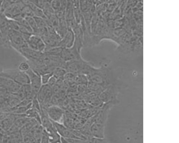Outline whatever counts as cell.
I'll return each instance as SVG.
<instances>
[{
    "instance_id": "cell-7",
    "label": "cell",
    "mask_w": 179,
    "mask_h": 143,
    "mask_svg": "<svg viewBox=\"0 0 179 143\" xmlns=\"http://www.w3.org/2000/svg\"><path fill=\"white\" fill-rule=\"evenodd\" d=\"M44 108L51 120L54 122L60 123L64 114L62 108L56 105L50 106Z\"/></svg>"
},
{
    "instance_id": "cell-30",
    "label": "cell",
    "mask_w": 179,
    "mask_h": 143,
    "mask_svg": "<svg viewBox=\"0 0 179 143\" xmlns=\"http://www.w3.org/2000/svg\"><path fill=\"white\" fill-rule=\"evenodd\" d=\"M61 143H69L66 141L65 139L62 138V137L61 138Z\"/></svg>"
},
{
    "instance_id": "cell-16",
    "label": "cell",
    "mask_w": 179,
    "mask_h": 143,
    "mask_svg": "<svg viewBox=\"0 0 179 143\" xmlns=\"http://www.w3.org/2000/svg\"><path fill=\"white\" fill-rule=\"evenodd\" d=\"M63 49L64 48L59 46L45 49L43 53L48 55L60 57Z\"/></svg>"
},
{
    "instance_id": "cell-11",
    "label": "cell",
    "mask_w": 179,
    "mask_h": 143,
    "mask_svg": "<svg viewBox=\"0 0 179 143\" xmlns=\"http://www.w3.org/2000/svg\"><path fill=\"white\" fill-rule=\"evenodd\" d=\"M52 122L55 126L57 133L61 137L65 139H74L79 140L72 133L71 129L67 127L64 125L61 124V123L54 122L52 121Z\"/></svg>"
},
{
    "instance_id": "cell-14",
    "label": "cell",
    "mask_w": 179,
    "mask_h": 143,
    "mask_svg": "<svg viewBox=\"0 0 179 143\" xmlns=\"http://www.w3.org/2000/svg\"><path fill=\"white\" fill-rule=\"evenodd\" d=\"M73 30L75 37L74 44L77 47L79 51L81 52V49L84 45V32L79 24Z\"/></svg>"
},
{
    "instance_id": "cell-29",
    "label": "cell",
    "mask_w": 179,
    "mask_h": 143,
    "mask_svg": "<svg viewBox=\"0 0 179 143\" xmlns=\"http://www.w3.org/2000/svg\"><path fill=\"white\" fill-rule=\"evenodd\" d=\"M57 81V79L53 75L49 80L48 84L52 88L55 86Z\"/></svg>"
},
{
    "instance_id": "cell-3",
    "label": "cell",
    "mask_w": 179,
    "mask_h": 143,
    "mask_svg": "<svg viewBox=\"0 0 179 143\" xmlns=\"http://www.w3.org/2000/svg\"><path fill=\"white\" fill-rule=\"evenodd\" d=\"M8 37L11 47L17 52L21 49L28 47L27 43L25 40L22 34L19 32L10 29Z\"/></svg>"
},
{
    "instance_id": "cell-21",
    "label": "cell",
    "mask_w": 179,
    "mask_h": 143,
    "mask_svg": "<svg viewBox=\"0 0 179 143\" xmlns=\"http://www.w3.org/2000/svg\"><path fill=\"white\" fill-rule=\"evenodd\" d=\"M25 19L27 21L29 24L30 27L33 30V33L36 31L38 28L33 17H27L25 18Z\"/></svg>"
},
{
    "instance_id": "cell-5",
    "label": "cell",
    "mask_w": 179,
    "mask_h": 143,
    "mask_svg": "<svg viewBox=\"0 0 179 143\" xmlns=\"http://www.w3.org/2000/svg\"><path fill=\"white\" fill-rule=\"evenodd\" d=\"M18 52L25 57L27 61L43 64L41 60L43 53L36 51L29 47L21 49Z\"/></svg>"
},
{
    "instance_id": "cell-10",
    "label": "cell",
    "mask_w": 179,
    "mask_h": 143,
    "mask_svg": "<svg viewBox=\"0 0 179 143\" xmlns=\"http://www.w3.org/2000/svg\"><path fill=\"white\" fill-rule=\"evenodd\" d=\"M29 47L38 52L43 53L46 45L41 37L32 34L27 42Z\"/></svg>"
},
{
    "instance_id": "cell-4",
    "label": "cell",
    "mask_w": 179,
    "mask_h": 143,
    "mask_svg": "<svg viewBox=\"0 0 179 143\" xmlns=\"http://www.w3.org/2000/svg\"><path fill=\"white\" fill-rule=\"evenodd\" d=\"M120 88L116 84H112L99 95V99L103 104L111 101L119 102L117 96Z\"/></svg>"
},
{
    "instance_id": "cell-18",
    "label": "cell",
    "mask_w": 179,
    "mask_h": 143,
    "mask_svg": "<svg viewBox=\"0 0 179 143\" xmlns=\"http://www.w3.org/2000/svg\"><path fill=\"white\" fill-rule=\"evenodd\" d=\"M66 70L65 69L57 67L56 68L53 72V75L57 79H63L64 80V77L67 73Z\"/></svg>"
},
{
    "instance_id": "cell-15",
    "label": "cell",
    "mask_w": 179,
    "mask_h": 143,
    "mask_svg": "<svg viewBox=\"0 0 179 143\" xmlns=\"http://www.w3.org/2000/svg\"><path fill=\"white\" fill-rule=\"evenodd\" d=\"M105 125L94 122L90 128V131L92 137L97 138H104V129Z\"/></svg>"
},
{
    "instance_id": "cell-19",
    "label": "cell",
    "mask_w": 179,
    "mask_h": 143,
    "mask_svg": "<svg viewBox=\"0 0 179 143\" xmlns=\"http://www.w3.org/2000/svg\"><path fill=\"white\" fill-rule=\"evenodd\" d=\"M33 18L38 28L48 27L47 19L37 17H34Z\"/></svg>"
},
{
    "instance_id": "cell-27",
    "label": "cell",
    "mask_w": 179,
    "mask_h": 143,
    "mask_svg": "<svg viewBox=\"0 0 179 143\" xmlns=\"http://www.w3.org/2000/svg\"><path fill=\"white\" fill-rule=\"evenodd\" d=\"M40 143H49L48 135L46 130H43Z\"/></svg>"
},
{
    "instance_id": "cell-26",
    "label": "cell",
    "mask_w": 179,
    "mask_h": 143,
    "mask_svg": "<svg viewBox=\"0 0 179 143\" xmlns=\"http://www.w3.org/2000/svg\"><path fill=\"white\" fill-rule=\"evenodd\" d=\"M89 143H108L104 138L92 137L87 141Z\"/></svg>"
},
{
    "instance_id": "cell-13",
    "label": "cell",
    "mask_w": 179,
    "mask_h": 143,
    "mask_svg": "<svg viewBox=\"0 0 179 143\" xmlns=\"http://www.w3.org/2000/svg\"><path fill=\"white\" fill-rule=\"evenodd\" d=\"M10 30L9 19L3 13H0V32L1 34V37L0 39H8Z\"/></svg>"
},
{
    "instance_id": "cell-22",
    "label": "cell",
    "mask_w": 179,
    "mask_h": 143,
    "mask_svg": "<svg viewBox=\"0 0 179 143\" xmlns=\"http://www.w3.org/2000/svg\"><path fill=\"white\" fill-rule=\"evenodd\" d=\"M30 69L29 64L27 61H23L20 63L19 66V69L21 71L26 72Z\"/></svg>"
},
{
    "instance_id": "cell-8",
    "label": "cell",
    "mask_w": 179,
    "mask_h": 143,
    "mask_svg": "<svg viewBox=\"0 0 179 143\" xmlns=\"http://www.w3.org/2000/svg\"><path fill=\"white\" fill-rule=\"evenodd\" d=\"M23 1H15L7 9L3 14L9 19H13L20 14L25 6Z\"/></svg>"
},
{
    "instance_id": "cell-12",
    "label": "cell",
    "mask_w": 179,
    "mask_h": 143,
    "mask_svg": "<svg viewBox=\"0 0 179 143\" xmlns=\"http://www.w3.org/2000/svg\"><path fill=\"white\" fill-rule=\"evenodd\" d=\"M75 37L73 30L68 28L67 32L59 43V47L63 48H69L74 46Z\"/></svg>"
},
{
    "instance_id": "cell-1",
    "label": "cell",
    "mask_w": 179,
    "mask_h": 143,
    "mask_svg": "<svg viewBox=\"0 0 179 143\" xmlns=\"http://www.w3.org/2000/svg\"><path fill=\"white\" fill-rule=\"evenodd\" d=\"M89 82L102 86L104 89L116 84V79L111 70L105 65L96 68L94 67L87 76Z\"/></svg>"
},
{
    "instance_id": "cell-25",
    "label": "cell",
    "mask_w": 179,
    "mask_h": 143,
    "mask_svg": "<svg viewBox=\"0 0 179 143\" xmlns=\"http://www.w3.org/2000/svg\"><path fill=\"white\" fill-rule=\"evenodd\" d=\"M19 22L20 23L22 26L27 30L30 33H33V30H32V29L26 19H23Z\"/></svg>"
},
{
    "instance_id": "cell-20",
    "label": "cell",
    "mask_w": 179,
    "mask_h": 143,
    "mask_svg": "<svg viewBox=\"0 0 179 143\" xmlns=\"http://www.w3.org/2000/svg\"><path fill=\"white\" fill-rule=\"evenodd\" d=\"M76 75L70 72H67L64 77V80L70 84L75 83Z\"/></svg>"
},
{
    "instance_id": "cell-2",
    "label": "cell",
    "mask_w": 179,
    "mask_h": 143,
    "mask_svg": "<svg viewBox=\"0 0 179 143\" xmlns=\"http://www.w3.org/2000/svg\"><path fill=\"white\" fill-rule=\"evenodd\" d=\"M0 77L10 79L20 85L30 84L29 78L26 72L19 69H10L0 72Z\"/></svg>"
},
{
    "instance_id": "cell-23",
    "label": "cell",
    "mask_w": 179,
    "mask_h": 143,
    "mask_svg": "<svg viewBox=\"0 0 179 143\" xmlns=\"http://www.w3.org/2000/svg\"><path fill=\"white\" fill-rule=\"evenodd\" d=\"M51 5L52 9L55 12L60 10L61 7V1L55 0L51 1Z\"/></svg>"
},
{
    "instance_id": "cell-17",
    "label": "cell",
    "mask_w": 179,
    "mask_h": 143,
    "mask_svg": "<svg viewBox=\"0 0 179 143\" xmlns=\"http://www.w3.org/2000/svg\"><path fill=\"white\" fill-rule=\"evenodd\" d=\"M89 82L88 78L86 75L82 74L76 75L75 83L77 85H88Z\"/></svg>"
},
{
    "instance_id": "cell-9",
    "label": "cell",
    "mask_w": 179,
    "mask_h": 143,
    "mask_svg": "<svg viewBox=\"0 0 179 143\" xmlns=\"http://www.w3.org/2000/svg\"><path fill=\"white\" fill-rule=\"evenodd\" d=\"M26 73L29 78L32 92L34 96H36L42 85L41 76L36 73L30 68Z\"/></svg>"
},
{
    "instance_id": "cell-24",
    "label": "cell",
    "mask_w": 179,
    "mask_h": 143,
    "mask_svg": "<svg viewBox=\"0 0 179 143\" xmlns=\"http://www.w3.org/2000/svg\"><path fill=\"white\" fill-rule=\"evenodd\" d=\"M53 73L45 74L41 76L42 83V85L48 84L49 80L53 76Z\"/></svg>"
},
{
    "instance_id": "cell-28",
    "label": "cell",
    "mask_w": 179,
    "mask_h": 143,
    "mask_svg": "<svg viewBox=\"0 0 179 143\" xmlns=\"http://www.w3.org/2000/svg\"><path fill=\"white\" fill-rule=\"evenodd\" d=\"M32 3H33L34 5H35L36 7L38 8L43 10L44 8L45 1H39V0H36V1H30Z\"/></svg>"
},
{
    "instance_id": "cell-31",
    "label": "cell",
    "mask_w": 179,
    "mask_h": 143,
    "mask_svg": "<svg viewBox=\"0 0 179 143\" xmlns=\"http://www.w3.org/2000/svg\"><path fill=\"white\" fill-rule=\"evenodd\" d=\"M2 1H0V13H1V5L2 2Z\"/></svg>"
},
{
    "instance_id": "cell-6",
    "label": "cell",
    "mask_w": 179,
    "mask_h": 143,
    "mask_svg": "<svg viewBox=\"0 0 179 143\" xmlns=\"http://www.w3.org/2000/svg\"><path fill=\"white\" fill-rule=\"evenodd\" d=\"M60 57L65 62L82 59L80 52L75 44L71 48L63 49Z\"/></svg>"
}]
</instances>
